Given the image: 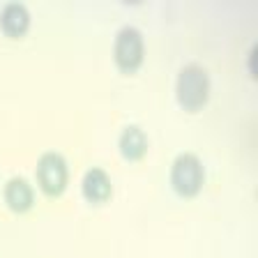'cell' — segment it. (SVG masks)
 Listing matches in <instances>:
<instances>
[{
  "instance_id": "1",
  "label": "cell",
  "mask_w": 258,
  "mask_h": 258,
  "mask_svg": "<svg viewBox=\"0 0 258 258\" xmlns=\"http://www.w3.org/2000/svg\"><path fill=\"white\" fill-rule=\"evenodd\" d=\"M210 74L203 64L189 62L175 76V99L180 108L187 113H199L210 102Z\"/></svg>"
},
{
  "instance_id": "2",
  "label": "cell",
  "mask_w": 258,
  "mask_h": 258,
  "mask_svg": "<svg viewBox=\"0 0 258 258\" xmlns=\"http://www.w3.org/2000/svg\"><path fill=\"white\" fill-rule=\"evenodd\" d=\"M168 182L180 199H196L205 184V166L201 157L194 152H180L171 164Z\"/></svg>"
},
{
  "instance_id": "3",
  "label": "cell",
  "mask_w": 258,
  "mask_h": 258,
  "mask_svg": "<svg viewBox=\"0 0 258 258\" xmlns=\"http://www.w3.org/2000/svg\"><path fill=\"white\" fill-rule=\"evenodd\" d=\"M113 62L122 74L132 76L145 62V39L136 26H122L113 39Z\"/></svg>"
},
{
  "instance_id": "4",
  "label": "cell",
  "mask_w": 258,
  "mask_h": 258,
  "mask_svg": "<svg viewBox=\"0 0 258 258\" xmlns=\"http://www.w3.org/2000/svg\"><path fill=\"white\" fill-rule=\"evenodd\" d=\"M35 180H37V187L44 196L60 199L70 184V164L60 152H44V155H39L37 166H35Z\"/></svg>"
},
{
  "instance_id": "5",
  "label": "cell",
  "mask_w": 258,
  "mask_h": 258,
  "mask_svg": "<svg viewBox=\"0 0 258 258\" xmlns=\"http://www.w3.org/2000/svg\"><path fill=\"white\" fill-rule=\"evenodd\" d=\"M3 201L14 215H26L35 208V187L23 175H12L3 187Z\"/></svg>"
},
{
  "instance_id": "6",
  "label": "cell",
  "mask_w": 258,
  "mask_h": 258,
  "mask_svg": "<svg viewBox=\"0 0 258 258\" xmlns=\"http://www.w3.org/2000/svg\"><path fill=\"white\" fill-rule=\"evenodd\" d=\"M81 194L90 205H104L113 196V182L104 168L90 166L81 177Z\"/></svg>"
},
{
  "instance_id": "7",
  "label": "cell",
  "mask_w": 258,
  "mask_h": 258,
  "mask_svg": "<svg viewBox=\"0 0 258 258\" xmlns=\"http://www.w3.org/2000/svg\"><path fill=\"white\" fill-rule=\"evenodd\" d=\"M32 16L23 3H5L0 10V32L7 39H23L30 30Z\"/></svg>"
},
{
  "instance_id": "8",
  "label": "cell",
  "mask_w": 258,
  "mask_h": 258,
  "mask_svg": "<svg viewBox=\"0 0 258 258\" xmlns=\"http://www.w3.org/2000/svg\"><path fill=\"white\" fill-rule=\"evenodd\" d=\"M148 150H150V139H148V134H145V129L141 124L122 127V132L118 136V152L124 161L136 164V161L145 159Z\"/></svg>"
},
{
  "instance_id": "9",
  "label": "cell",
  "mask_w": 258,
  "mask_h": 258,
  "mask_svg": "<svg viewBox=\"0 0 258 258\" xmlns=\"http://www.w3.org/2000/svg\"><path fill=\"white\" fill-rule=\"evenodd\" d=\"M253 55H256V46H251V51H249V74H251V79H253Z\"/></svg>"
}]
</instances>
